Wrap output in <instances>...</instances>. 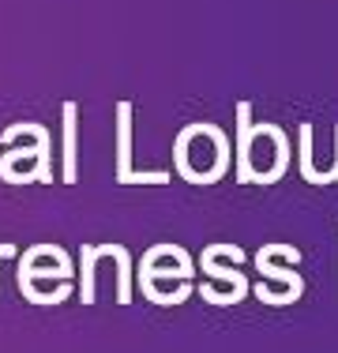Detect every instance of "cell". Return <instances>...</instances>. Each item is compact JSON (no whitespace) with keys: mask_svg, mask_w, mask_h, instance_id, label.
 Segmentation results:
<instances>
[{"mask_svg":"<svg viewBox=\"0 0 338 353\" xmlns=\"http://www.w3.org/2000/svg\"><path fill=\"white\" fill-rule=\"evenodd\" d=\"M132 176V105L117 102V184Z\"/></svg>","mask_w":338,"mask_h":353,"instance_id":"6da1fadb","label":"cell"},{"mask_svg":"<svg viewBox=\"0 0 338 353\" xmlns=\"http://www.w3.org/2000/svg\"><path fill=\"white\" fill-rule=\"evenodd\" d=\"M248 150H252V105L237 102V181H256Z\"/></svg>","mask_w":338,"mask_h":353,"instance_id":"7a4b0ae2","label":"cell"},{"mask_svg":"<svg viewBox=\"0 0 338 353\" xmlns=\"http://www.w3.org/2000/svg\"><path fill=\"white\" fill-rule=\"evenodd\" d=\"M75 124H79V109L75 102H64V184H75Z\"/></svg>","mask_w":338,"mask_h":353,"instance_id":"3957f363","label":"cell"},{"mask_svg":"<svg viewBox=\"0 0 338 353\" xmlns=\"http://www.w3.org/2000/svg\"><path fill=\"white\" fill-rule=\"evenodd\" d=\"M256 271H259V274H267L270 282H282V285H286V297H290V301H297L301 293H304V282H301V274H297V271H282V267L267 263L264 256H256Z\"/></svg>","mask_w":338,"mask_h":353,"instance_id":"277c9868","label":"cell"},{"mask_svg":"<svg viewBox=\"0 0 338 353\" xmlns=\"http://www.w3.org/2000/svg\"><path fill=\"white\" fill-rule=\"evenodd\" d=\"M95 259H98L95 245L79 248V301L83 305H95Z\"/></svg>","mask_w":338,"mask_h":353,"instance_id":"5b68a950","label":"cell"},{"mask_svg":"<svg viewBox=\"0 0 338 353\" xmlns=\"http://www.w3.org/2000/svg\"><path fill=\"white\" fill-rule=\"evenodd\" d=\"M297 158H301V176H304V181L319 184V176H324V184H331V173H324V170H316V165H312V124H308V121L301 124V143H297Z\"/></svg>","mask_w":338,"mask_h":353,"instance_id":"8992f818","label":"cell"},{"mask_svg":"<svg viewBox=\"0 0 338 353\" xmlns=\"http://www.w3.org/2000/svg\"><path fill=\"white\" fill-rule=\"evenodd\" d=\"M199 267H203V271H207V274H210V279H218V282H230V285H233V293H237V297H244V293H248V282H244V274H241V271H226V267H218V263H215V259H210V256H207V252H203V259H199Z\"/></svg>","mask_w":338,"mask_h":353,"instance_id":"52a82bcc","label":"cell"},{"mask_svg":"<svg viewBox=\"0 0 338 353\" xmlns=\"http://www.w3.org/2000/svg\"><path fill=\"white\" fill-rule=\"evenodd\" d=\"M335 139H338V128H335ZM331 176L338 181V143H335V165H331Z\"/></svg>","mask_w":338,"mask_h":353,"instance_id":"ba28073f","label":"cell"},{"mask_svg":"<svg viewBox=\"0 0 338 353\" xmlns=\"http://www.w3.org/2000/svg\"><path fill=\"white\" fill-rule=\"evenodd\" d=\"M8 256H15V248L12 245H0V259H8Z\"/></svg>","mask_w":338,"mask_h":353,"instance_id":"9c48e42d","label":"cell"}]
</instances>
